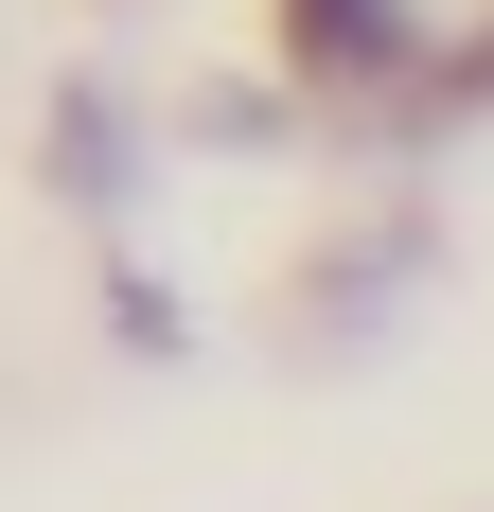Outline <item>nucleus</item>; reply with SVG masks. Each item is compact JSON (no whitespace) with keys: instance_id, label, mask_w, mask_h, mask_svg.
<instances>
[{"instance_id":"nucleus-2","label":"nucleus","mask_w":494,"mask_h":512,"mask_svg":"<svg viewBox=\"0 0 494 512\" xmlns=\"http://www.w3.org/2000/svg\"><path fill=\"white\" fill-rule=\"evenodd\" d=\"M424 265H442V230H424V212L336 230V248H318V301H300V354H371V336L424 301Z\"/></svg>"},{"instance_id":"nucleus-5","label":"nucleus","mask_w":494,"mask_h":512,"mask_svg":"<svg viewBox=\"0 0 494 512\" xmlns=\"http://www.w3.org/2000/svg\"><path fill=\"white\" fill-rule=\"evenodd\" d=\"M442 124H494V18H477V36H442V71L406 89V124H389V142H442Z\"/></svg>"},{"instance_id":"nucleus-1","label":"nucleus","mask_w":494,"mask_h":512,"mask_svg":"<svg viewBox=\"0 0 494 512\" xmlns=\"http://www.w3.org/2000/svg\"><path fill=\"white\" fill-rule=\"evenodd\" d=\"M442 0H283V71L318 106H353V124H406V89L442 71Z\"/></svg>"},{"instance_id":"nucleus-3","label":"nucleus","mask_w":494,"mask_h":512,"mask_svg":"<svg viewBox=\"0 0 494 512\" xmlns=\"http://www.w3.org/2000/svg\"><path fill=\"white\" fill-rule=\"evenodd\" d=\"M53 212H89V230H124V212H142V177H159V124L124 89H106V71H71V89H53Z\"/></svg>"},{"instance_id":"nucleus-4","label":"nucleus","mask_w":494,"mask_h":512,"mask_svg":"<svg viewBox=\"0 0 494 512\" xmlns=\"http://www.w3.org/2000/svg\"><path fill=\"white\" fill-rule=\"evenodd\" d=\"M106 336H124L142 371H177V354H195V318H177V283H159V265L124 248V230H106Z\"/></svg>"}]
</instances>
